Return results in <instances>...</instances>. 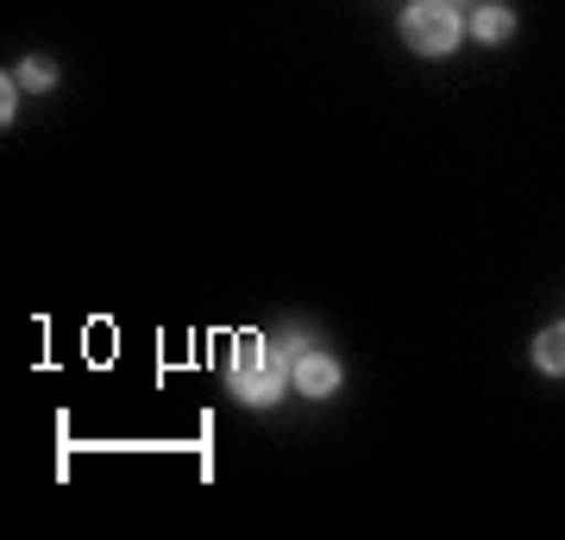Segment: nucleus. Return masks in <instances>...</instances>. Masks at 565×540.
Masks as SVG:
<instances>
[{
	"label": "nucleus",
	"mask_w": 565,
	"mask_h": 540,
	"mask_svg": "<svg viewBox=\"0 0 565 540\" xmlns=\"http://www.w3.org/2000/svg\"><path fill=\"white\" fill-rule=\"evenodd\" d=\"M289 352H277V346L264 340H239V352H233V371H226V383H233V396L252 402V409H270V402L282 396V383H289Z\"/></svg>",
	"instance_id": "f257e3e1"
},
{
	"label": "nucleus",
	"mask_w": 565,
	"mask_h": 540,
	"mask_svg": "<svg viewBox=\"0 0 565 540\" xmlns=\"http://www.w3.org/2000/svg\"><path fill=\"white\" fill-rule=\"evenodd\" d=\"M459 13L446 7V0H415L403 13V39L408 51H422V57H446V51H459Z\"/></svg>",
	"instance_id": "f03ea898"
},
{
	"label": "nucleus",
	"mask_w": 565,
	"mask_h": 540,
	"mask_svg": "<svg viewBox=\"0 0 565 540\" xmlns=\"http://www.w3.org/2000/svg\"><path fill=\"white\" fill-rule=\"evenodd\" d=\"M296 390L302 396H333L340 390V364L327 352H296Z\"/></svg>",
	"instance_id": "7ed1b4c3"
},
{
	"label": "nucleus",
	"mask_w": 565,
	"mask_h": 540,
	"mask_svg": "<svg viewBox=\"0 0 565 540\" xmlns=\"http://www.w3.org/2000/svg\"><path fill=\"white\" fill-rule=\"evenodd\" d=\"M509 32H515V13H509V7H478V13H471V39L503 44Z\"/></svg>",
	"instance_id": "20e7f679"
},
{
	"label": "nucleus",
	"mask_w": 565,
	"mask_h": 540,
	"mask_svg": "<svg viewBox=\"0 0 565 540\" xmlns=\"http://www.w3.org/2000/svg\"><path fill=\"white\" fill-rule=\"evenodd\" d=\"M534 364H541L546 378H565V320L559 327H546L541 340H534Z\"/></svg>",
	"instance_id": "39448f33"
},
{
	"label": "nucleus",
	"mask_w": 565,
	"mask_h": 540,
	"mask_svg": "<svg viewBox=\"0 0 565 540\" xmlns=\"http://www.w3.org/2000/svg\"><path fill=\"white\" fill-rule=\"evenodd\" d=\"M20 82H25V88H51V82H57V70H51L44 57H25L20 63Z\"/></svg>",
	"instance_id": "423d86ee"
}]
</instances>
